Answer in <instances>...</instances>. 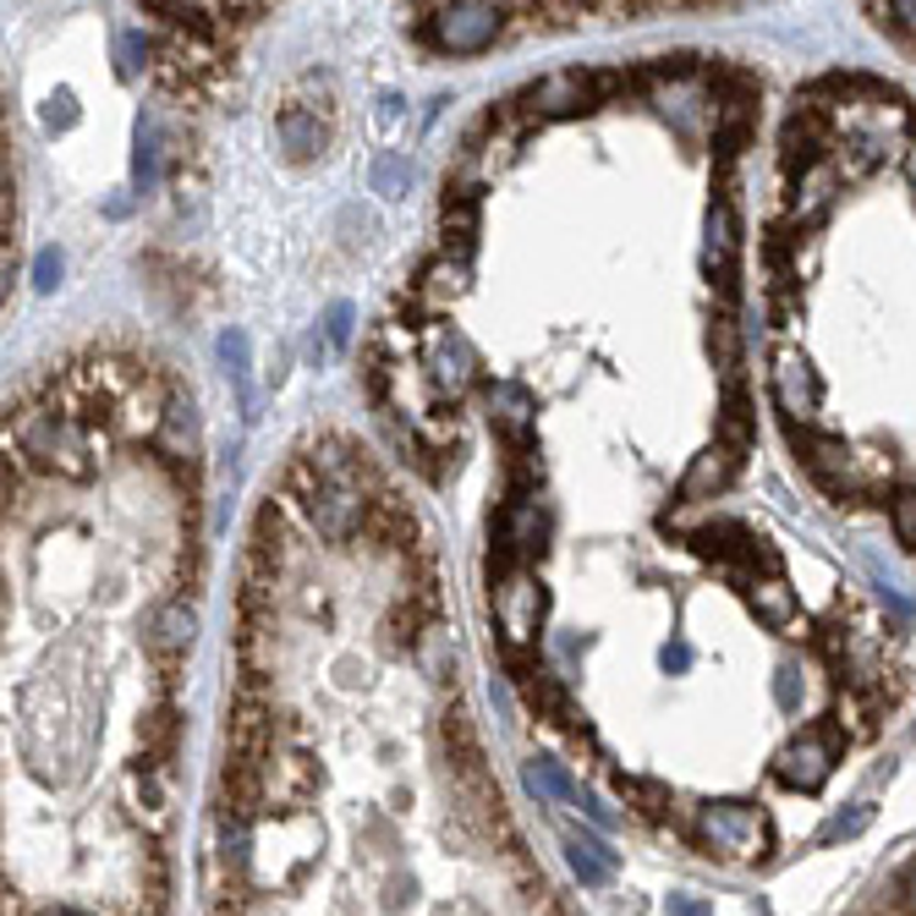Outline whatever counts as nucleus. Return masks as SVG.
I'll return each mask as SVG.
<instances>
[{
	"label": "nucleus",
	"mask_w": 916,
	"mask_h": 916,
	"mask_svg": "<svg viewBox=\"0 0 916 916\" xmlns=\"http://www.w3.org/2000/svg\"><path fill=\"white\" fill-rule=\"evenodd\" d=\"M203 890L209 916H576L472 730L434 538L341 429L253 516Z\"/></svg>",
	"instance_id": "f257e3e1"
},
{
	"label": "nucleus",
	"mask_w": 916,
	"mask_h": 916,
	"mask_svg": "<svg viewBox=\"0 0 916 916\" xmlns=\"http://www.w3.org/2000/svg\"><path fill=\"white\" fill-rule=\"evenodd\" d=\"M203 429L170 363L88 341L5 401V916H165Z\"/></svg>",
	"instance_id": "f03ea898"
},
{
	"label": "nucleus",
	"mask_w": 916,
	"mask_h": 916,
	"mask_svg": "<svg viewBox=\"0 0 916 916\" xmlns=\"http://www.w3.org/2000/svg\"><path fill=\"white\" fill-rule=\"evenodd\" d=\"M407 5H412V38L423 49L466 60L532 33H571V27L637 22L670 11H725L747 0H407Z\"/></svg>",
	"instance_id": "7ed1b4c3"
},
{
	"label": "nucleus",
	"mask_w": 916,
	"mask_h": 916,
	"mask_svg": "<svg viewBox=\"0 0 916 916\" xmlns=\"http://www.w3.org/2000/svg\"><path fill=\"white\" fill-rule=\"evenodd\" d=\"M280 0H137L148 27V71L170 99L203 104L236 77L247 38Z\"/></svg>",
	"instance_id": "20e7f679"
},
{
	"label": "nucleus",
	"mask_w": 916,
	"mask_h": 916,
	"mask_svg": "<svg viewBox=\"0 0 916 916\" xmlns=\"http://www.w3.org/2000/svg\"><path fill=\"white\" fill-rule=\"evenodd\" d=\"M868 5V16L895 38V44H906L916 55V0H862Z\"/></svg>",
	"instance_id": "39448f33"
},
{
	"label": "nucleus",
	"mask_w": 916,
	"mask_h": 916,
	"mask_svg": "<svg viewBox=\"0 0 916 916\" xmlns=\"http://www.w3.org/2000/svg\"><path fill=\"white\" fill-rule=\"evenodd\" d=\"M868 824H873V807H851V818H829V824H824L818 846H835V840H851V835H862Z\"/></svg>",
	"instance_id": "423d86ee"
},
{
	"label": "nucleus",
	"mask_w": 916,
	"mask_h": 916,
	"mask_svg": "<svg viewBox=\"0 0 916 916\" xmlns=\"http://www.w3.org/2000/svg\"><path fill=\"white\" fill-rule=\"evenodd\" d=\"M670 916H703V906H692V901H670Z\"/></svg>",
	"instance_id": "0eeeda50"
}]
</instances>
